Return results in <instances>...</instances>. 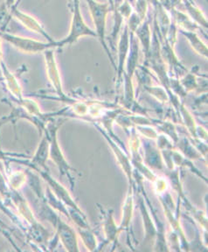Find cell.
I'll list each match as a JSON object with an SVG mask.
<instances>
[{"label":"cell","mask_w":208,"mask_h":252,"mask_svg":"<svg viewBox=\"0 0 208 252\" xmlns=\"http://www.w3.org/2000/svg\"><path fill=\"white\" fill-rule=\"evenodd\" d=\"M72 12L73 17L71 21L70 31L65 39L59 41H55V47H62L75 43V41H77L83 36H96L95 32L93 31L83 20L79 0H73Z\"/></svg>","instance_id":"1"},{"label":"cell","mask_w":208,"mask_h":252,"mask_svg":"<svg viewBox=\"0 0 208 252\" xmlns=\"http://www.w3.org/2000/svg\"><path fill=\"white\" fill-rule=\"evenodd\" d=\"M0 37L2 39L6 40L8 43L11 44L12 47H15L18 50L23 53H28V54H36V53L45 52L49 48L55 47V41L42 42L36 39H29L26 37L8 33L6 32H1Z\"/></svg>","instance_id":"2"},{"label":"cell","mask_w":208,"mask_h":252,"mask_svg":"<svg viewBox=\"0 0 208 252\" xmlns=\"http://www.w3.org/2000/svg\"><path fill=\"white\" fill-rule=\"evenodd\" d=\"M94 23L95 34L101 40V43L106 47L105 31H106L107 16L110 11L109 4L99 3L95 0H86Z\"/></svg>","instance_id":"3"},{"label":"cell","mask_w":208,"mask_h":252,"mask_svg":"<svg viewBox=\"0 0 208 252\" xmlns=\"http://www.w3.org/2000/svg\"><path fill=\"white\" fill-rule=\"evenodd\" d=\"M10 11H11L12 17H14L16 20H19V22L22 24L25 28H28V30L36 32L39 35L44 36L47 39V41H50V42L55 41L50 36L47 34V32L44 29L43 26L39 21L36 20L35 18H33L28 13L20 11L16 5H12V7L10 8Z\"/></svg>","instance_id":"4"},{"label":"cell","mask_w":208,"mask_h":252,"mask_svg":"<svg viewBox=\"0 0 208 252\" xmlns=\"http://www.w3.org/2000/svg\"><path fill=\"white\" fill-rule=\"evenodd\" d=\"M51 48L47 49L45 51V56L47 61V72L49 75V79L51 80L52 83H54L56 90L60 91V84L59 81V73L55 64V55L54 51L50 50Z\"/></svg>","instance_id":"5"},{"label":"cell","mask_w":208,"mask_h":252,"mask_svg":"<svg viewBox=\"0 0 208 252\" xmlns=\"http://www.w3.org/2000/svg\"><path fill=\"white\" fill-rule=\"evenodd\" d=\"M12 19V14L10 8L8 7L5 3L0 4V32H5L8 24Z\"/></svg>","instance_id":"6"},{"label":"cell","mask_w":208,"mask_h":252,"mask_svg":"<svg viewBox=\"0 0 208 252\" xmlns=\"http://www.w3.org/2000/svg\"><path fill=\"white\" fill-rule=\"evenodd\" d=\"M4 3L6 4L8 7L11 8L12 5H14L16 3V0H4Z\"/></svg>","instance_id":"7"},{"label":"cell","mask_w":208,"mask_h":252,"mask_svg":"<svg viewBox=\"0 0 208 252\" xmlns=\"http://www.w3.org/2000/svg\"><path fill=\"white\" fill-rule=\"evenodd\" d=\"M1 63H2V38L0 37V73H1Z\"/></svg>","instance_id":"8"},{"label":"cell","mask_w":208,"mask_h":252,"mask_svg":"<svg viewBox=\"0 0 208 252\" xmlns=\"http://www.w3.org/2000/svg\"><path fill=\"white\" fill-rule=\"evenodd\" d=\"M109 2H110V5L112 6V8L115 7L114 0H109Z\"/></svg>","instance_id":"9"},{"label":"cell","mask_w":208,"mask_h":252,"mask_svg":"<svg viewBox=\"0 0 208 252\" xmlns=\"http://www.w3.org/2000/svg\"><path fill=\"white\" fill-rule=\"evenodd\" d=\"M68 2H69V4H72V5H73V0H68Z\"/></svg>","instance_id":"10"},{"label":"cell","mask_w":208,"mask_h":252,"mask_svg":"<svg viewBox=\"0 0 208 252\" xmlns=\"http://www.w3.org/2000/svg\"><path fill=\"white\" fill-rule=\"evenodd\" d=\"M3 80H4V78H3V77H2V78H1V77H0V82H2V81H3Z\"/></svg>","instance_id":"11"}]
</instances>
